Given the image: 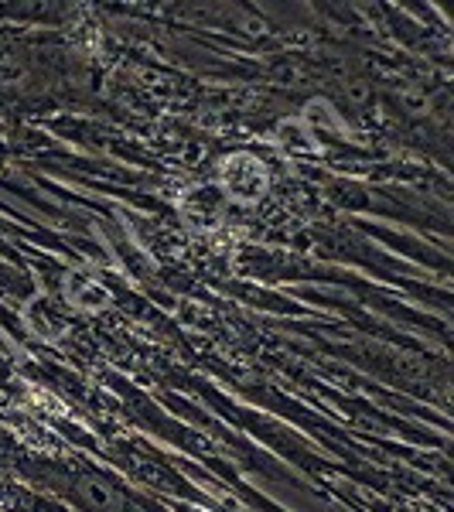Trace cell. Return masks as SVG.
<instances>
[{
  "label": "cell",
  "mask_w": 454,
  "mask_h": 512,
  "mask_svg": "<svg viewBox=\"0 0 454 512\" xmlns=\"http://www.w3.org/2000/svg\"><path fill=\"white\" fill-rule=\"evenodd\" d=\"M72 492H76L79 506L89 512H130V502L117 485H110L103 475L82 472L72 478Z\"/></svg>",
  "instance_id": "6da1fadb"
},
{
  "label": "cell",
  "mask_w": 454,
  "mask_h": 512,
  "mask_svg": "<svg viewBox=\"0 0 454 512\" xmlns=\"http://www.w3.org/2000/svg\"><path fill=\"white\" fill-rule=\"evenodd\" d=\"M31 65L21 48H0V86H18L28 79Z\"/></svg>",
  "instance_id": "7a4b0ae2"
}]
</instances>
